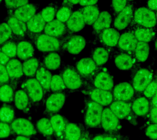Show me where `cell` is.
<instances>
[{
  "instance_id": "83f0119b",
  "label": "cell",
  "mask_w": 157,
  "mask_h": 140,
  "mask_svg": "<svg viewBox=\"0 0 157 140\" xmlns=\"http://www.w3.org/2000/svg\"><path fill=\"white\" fill-rule=\"evenodd\" d=\"M46 24L40 13H36L26 23L28 31L35 35L42 34Z\"/></svg>"
},
{
  "instance_id": "ba28073f",
  "label": "cell",
  "mask_w": 157,
  "mask_h": 140,
  "mask_svg": "<svg viewBox=\"0 0 157 140\" xmlns=\"http://www.w3.org/2000/svg\"><path fill=\"white\" fill-rule=\"evenodd\" d=\"M10 125L13 134L17 135L30 137L38 132L33 123L25 118H16Z\"/></svg>"
},
{
  "instance_id": "d590c367",
  "label": "cell",
  "mask_w": 157,
  "mask_h": 140,
  "mask_svg": "<svg viewBox=\"0 0 157 140\" xmlns=\"http://www.w3.org/2000/svg\"><path fill=\"white\" fill-rule=\"evenodd\" d=\"M15 91L13 84L8 83L0 85V101L6 104L13 102Z\"/></svg>"
},
{
  "instance_id": "cb8c5ba5",
  "label": "cell",
  "mask_w": 157,
  "mask_h": 140,
  "mask_svg": "<svg viewBox=\"0 0 157 140\" xmlns=\"http://www.w3.org/2000/svg\"><path fill=\"white\" fill-rule=\"evenodd\" d=\"M6 67L10 80L17 82L24 75L22 62L18 59H10L6 65Z\"/></svg>"
},
{
  "instance_id": "3957f363",
  "label": "cell",
  "mask_w": 157,
  "mask_h": 140,
  "mask_svg": "<svg viewBox=\"0 0 157 140\" xmlns=\"http://www.w3.org/2000/svg\"><path fill=\"white\" fill-rule=\"evenodd\" d=\"M22 88L26 92L33 105L38 106L45 96L44 88L34 77L29 78L23 82Z\"/></svg>"
},
{
  "instance_id": "91938a15",
  "label": "cell",
  "mask_w": 157,
  "mask_h": 140,
  "mask_svg": "<svg viewBox=\"0 0 157 140\" xmlns=\"http://www.w3.org/2000/svg\"><path fill=\"white\" fill-rule=\"evenodd\" d=\"M92 138V135L90 133L89 131L86 130L83 136L78 140H91Z\"/></svg>"
},
{
  "instance_id": "f6af8a7d",
  "label": "cell",
  "mask_w": 157,
  "mask_h": 140,
  "mask_svg": "<svg viewBox=\"0 0 157 140\" xmlns=\"http://www.w3.org/2000/svg\"><path fill=\"white\" fill-rule=\"evenodd\" d=\"M0 49L10 59L17 56V44L14 41L9 40L2 45Z\"/></svg>"
},
{
  "instance_id": "7dc6e473",
  "label": "cell",
  "mask_w": 157,
  "mask_h": 140,
  "mask_svg": "<svg viewBox=\"0 0 157 140\" xmlns=\"http://www.w3.org/2000/svg\"><path fill=\"white\" fill-rule=\"evenodd\" d=\"M157 89L156 81L153 80L142 92L143 96L145 97L148 100H150L157 93Z\"/></svg>"
},
{
  "instance_id": "7bdbcfd3",
  "label": "cell",
  "mask_w": 157,
  "mask_h": 140,
  "mask_svg": "<svg viewBox=\"0 0 157 140\" xmlns=\"http://www.w3.org/2000/svg\"><path fill=\"white\" fill-rule=\"evenodd\" d=\"M57 7L54 4H51L47 6L40 12L42 18L46 23L52 21L56 18Z\"/></svg>"
},
{
  "instance_id": "7c38bea8",
  "label": "cell",
  "mask_w": 157,
  "mask_h": 140,
  "mask_svg": "<svg viewBox=\"0 0 157 140\" xmlns=\"http://www.w3.org/2000/svg\"><path fill=\"white\" fill-rule=\"evenodd\" d=\"M89 99L103 107L109 106L113 101L112 92L94 88L86 92Z\"/></svg>"
},
{
  "instance_id": "f546056e",
  "label": "cell",
  "mask_w": 157,
  "mask_h": 140,
  "mask_svg": "<svg viewBox=\"0 0 157 140\" xmlns=\"http://www.w3.org/2000/svg\"><path fill=\"white\" fill-rule=\"evenodd\" d=\"M120 35L114 28H109L102 31L101 39L103 44L109 47H113L117 45Z\"/></svg>"
},
{
  "instance_id": "6125c7cd",
  "label": "cell",
  "mask_w": 157,
  "mask_h": 140,
  "mask_svg": "<svg viewBox=\"0 0 157 140\" xmlns=\"http://www.w3.org/2000/svg\"><path fill=\"white\" fill-rule=\"evenodd\" d=\"M13 140H31V139L30 137H27V136L17 135L13 138Z\"/></svg>"
},
{
  "instance_id": "6da1fadb",
  "label": "cell",
  "mask_w": 157,
  "mask_h": 140,
  "mask_svg": "<svg viewBox=\"0 0 157 140\" xmlns=\"http://www.w3.org/2000/svg\"><path fill=\"white\" fill-rule=\"evenodd\" d=\"M104 107L90 99H86L83 110V120L86 127L100 128L101 121Z\"/></svg>"
},
{
  "instance_id": "44dd1931",
  "label": "cell",
  "mask_w": 157,
  "mask_h": 140,
  "mask_svg": "<svg viewBox=\"0 0 157 140\" xmlns=\"http://www.w3.org/2000/svg\"><path fill=\"white\" fill-rule=\"evenodd\" d=\"M67 29L66 24L55 19L52 21L46 23L44 33L53 37L61 38L66 33Z\"/></svg>"
},
{
  "instance_id": "816d5d0a",
  "label": "cell",
  "mask_w": 157,
  "mask_h": 140,
  "mask_svg": "<svg viewBox=\"0 0 157 140\" xmlns=\"http://www.w3.org/2000/svg\"><path fill=\"white\" fill-rule=\"evenodd\" d=\"M5 5L6 8L10 10H15L20 8L24 5L29 3L28 1H5Z\"/></svg>"
},
{
  "instance_id": "30bf717a",
  "label": "cell",
  "mask_w": 157,
  "mask_h": 140,
  "mask_svg": "<svg viewBox=\"0 0 157 140\" xmlns=\"http://www.w3.org/2000/svg\"><path fill=\"white\" fill-rule=\"evenodd\" d=\"M153 72L149 69L142 68L138 70L132 78V87L135 92L142 93L153 79Z\"/></svg>"
},
{
  "instance_id": "c3c4849f",
  "label": "cell",
  "mask_w": 157,
  "mask_h": 140,
  "mask_svg": "<svg viewBox=\"0 0 157 140\" xmlns=\"http://www.w3.org/2000/svg\"><path fill=\"white\" fill-rule=\"evenodd\" d=\"M104 140H129V136L124 135L119 132H105L103 134Z\"/></svg>"
},
{
  "instance_id": "e0dca14e",
  "label": "cell",
  "mask_w": 157,
  "mask_h": 140,
  "mask_svg": "<svg viewBox=\"0 0 157 140\" xmlns=\"http://www.w3.org/2000/svg\"><path fill=\"white\" fill-rule=\"evenodd\" d=\"M93 83L94 88L102 90L111 91L114 87L113 77L109 73L104 71H101L95 75Z\"/></svg>"
},
{
  "instance_id": "4316f807",
  "label": "cell",
  "mask_w": 157,
  "mask_h": 140,
  "mask_svg": "<svg viewBox=\"0 0 157 140\" xmlns=\"http://www.w3.org/2000/svg\"><path fill=\"white\" fill-rule=\"evenodd\" d=\"M6 23L10 28L13 35L17 38L24 37L28 33L26 23L18 20L12 15L7 18Z\"/></svg>"
},
{
  "instance_id": "60d3db41",
  "label": "cell",
  "mask_w": 157,
  "mask_h": 140,
  "mask_svg": "<svg viewBox=\"0 0 157 140\" xmlns=\"http://www.w3.org/2000/svg\"><path fill=\"white\" fill-rule=\"evenodd\" d=\"M109 53L104 47H98L94 50L92 54V59L97 66L105 64L109 59Z\"/></svg>"
},
{
  "instance_id": "6f0895ef",
  "label": "cell",
  "mask_w": 157,
  "mask_h": 140,
  "mask_svg": "<svg viewBox=\"0 0 157 140\" xmlns=\"http://www.w3.org/2000/svg\"><path fill=\"white\" fill-rule=\"evenodd\" d=\"M157 2L156 0L148 1L147 2V6L148 9L153 11H156L157 10Z\"/></svg>"
},
{
  "instance_id": "5bb4252c",
  "label": "cell",
  "mask_w": 157,
  "mask_h": 140,
  "mask_svg": "<svg viewBox=\"0 0 157 140\" xmlns=\"http://www.w3.org/2000/svg\"><path fill=\"white\" fill-rule=\"evenodd\" d=\"M13 102L18 110L25 114L30 113L33 104L26 92L23 88L16 90Z\"/></svg>"
},
{
  "instance_id": "ac0fdd59",
  "label": "cell",
  "mask_w": 157,
  "mask_h": 140,
  "mask_svg": "<svg viewBox=\"0 0 157 140\" xmlns=\"http://www.w3.org/2000/svg\"><path fill=\"white\" fill-rule=\"evenodd\" d=\"M38 8L37 5L29 3L13 10L12 15L18 20L26 23L36 14Z\"/></svg>"
},
{
  "instance_id": "484cf974",
  "label": "cell",
  "mask_w": 157,
  "mask_h": 140,
  "mask_svg": "<svg viewBox=\"0 0 157 140\" xmlns=\"http://www.w3.org/2000/svg\"><path fill=\"white\" fill-rule=\"evenodd\" d=\"M138 41L133 33L127 32L120 35L117 45L119 48L125 52H134Z\"/></svg>"
},
{
  "instance_id": "f1b7e54d",
  "label": "cell",
  "mask_w": 157,
  "mask_h": 140,
  "mask_svg": "<svg viewBox=\"0 0 157 140\" xmlns=\"http://www.w3.org/2000/svg\"><path fill=\"white\" fill-rule=\"evenodd\" d=\"M52 75L50 70L40 64L35 76V78L44 88L45 93L50 91V84Z\"/></svg>"
},
{
  "instance_id": "277c9868",
  "label": "cell",
  "mask_w": 157,
  "mask_h": 140,
  "mask_svg": "<svg viewBox=\"0 0 157 140\" xmlns=\"http://www.w3.org/2000/svg\"><path fill=\"white\" fill-rule=\"evenodd\" d=\"M34 42L36 47L39 51L48 53L59 51L61 45L59 39L44 33L35 35Z\"/></svg>"
},
{
  "instance_id": "d6a6232c",
  "label": "cell",
  "mask_w": 157,
  "mask_h": 140,
  "mask_svg": "<svg viewBox=\"0 0 157 140\" xmlns=\"http://www.w3.org/2000/svg\"><path fill=\"white\" fill-rule=\"evenodd\" d=\"M112 18L110 13L104 11L100 13L99 17L93 24V27L96 31L100 32L110 28Z\"/></svg>"
},
{
  "instance_id": "f35d334b",
  "label": "cell",
  "mask_w": 157,
  "mask_h": 140,
  "mask_svg": "<svg viewBox=\"0 0 157 140\" xmlns=\"http://www.w3.org/2000/svg\"><path fill=\"white\" fill-rule=\"evenodd\" d=\"M73 12L72 5L68 1H64L63 5L57 10L55 19L65 24L69 19Z\"/></svg>"
},
{
  "instance_id": "9a60e30c",
  "label": "cell",
  "mask_w": 157,
  "mask_h": 140,
  "mask_svg": "<svg viewBox=\"0 0 157 140\" xmlns=\"http://www.w3.org/2000/svg\"><path fill=\"white\" fill-rule=\"evenodd\" d=\"M133 10L132 6L127 5L118 14L114 20L113 26L115 29L121 30L126 29L133 19Z\"/></svg>"
},
{
  "instance_id": "b9f144b4",
  "label": "cell",
  "mask_w": 157,
  "mask_h": 140,
  "mask_svg": "<svg viewBox=\"0 0 157 140\" xmlns=\"http://www.w3.org/2000/svg\"><path fill=\"white\" fill-rule=\"evenodd\" d=\"M133 34L137 41L147 43L153 40L154 36V33L150 29L141 27L136 29Z\"/></svg>"
},
{
  "instance_id": "d4e9b609",
  "label": "cell",
  "mask_w": 157,
  "mask_h": 140,
  "mask_svg": "<svg viewBox=\"0 0 157 140\" xmlns=\"http://www.w3.org/2000/svg\"><path fill=\"white\" fill-rule=\"evenodd\" d=\"M84 19L81 10L73 11L69 19L66 22L67 29L73 33L78 32L85 26Z\"/></svg>"
},
{
  "instance_id": "74e56055",
  "label": "cell",
  "mask_w": 157,
  "mask_h": 140,
  "mask_svg": "<svg viewBox=\"0 0 157 140\" xmlns=\"http://www.w3.org/2000/svg\"><path fill=\"white\" fill-rule=\"evenodd\" d=\"M15 118V110L13 106L5 103L0 107V122L10 124Z\"/></svg>"
},
{
  "instance_id": "ab89813d",
  "label": "cell",
  "mask_w": 157,
  "mask_h": 140,
  "mask_svg": "<svg viewBox=\"0 0 157 140\" xmlns=\"http://www.w3.org/2000/svg\"><path fill=\"white\" fill-rule=\"evenodd\" d=\"M150 52V46L147 43L138 42L134 51L135 57L140 62H144L148 59Z\"/></svg>"
},
{
  "instance_id": "4fadbf2b",
  "label": "cell",
  "mask_w": 157,
  "mask_h": 140,
  "mask_svg": "<svg viewBox=\"0 0 157 140\" xmlns=\"http://www.w3.org/2000/svg\"><path fill=\"white\" fill-rule=\"evenodd\" d=\"M49 119L56 140H64L65 129L68 120L63 115L59 114L50 115Z\"/></svg>"
},
{
  "instance_id": "f5cc1de1",
  "label": "cell",
  "mask_w": 157,
  "mask_h": 140,
  "mask_svg": "<svg viewBox=\"0 0 157 140\" xmlns=\"http://www.w3.org/2000/svg\"><path fill=\"white\" fill-rule=\"evenodd\" d=\"M112 6L114 12L118 14L121 11L127 6V1H112Z\"/></svg>"
},
{
  "instance_id": "7402d4cb",
  "label": "cell",
  "mask_w": 157,
  "mask_h": 140,
  "mask_svg": "<svg viewBox=\"0 0 157 140\" xmlns=\"http://www.w3.org/2000/svg\"><path fill=\"white\" fill-rule=\"evenodd\" d=\"M76 70L81 77H88L96 70L97 66L90 58L81 59L76 63Z\"/></svg>"
},
{
  "instance_id": "11a10c76",
  "label": "cell",
  "mask_w": 157,
  "mask_h": 140,
  "mask_svg": "<svg viewBox=\"0 0 157 140\" xmlns=\"http://www.w3.org/2000/svg\"><path fill=\"white\" fill-rule=\"evenodd\" d=\"M147 117L150 123L157 124V107H152L150 108Z\"/></svg>"
},
{
  "instance_id": "9f6ffc18",
  "label": "cell",
  "mask_w": 157,
  "mask_h": 140,
  "mask_svg": "<svg viewBox=\"0 0 157 140\" xmlns=\"http://www.w3.org/2000/svg\"><path fill=\"white\" fill-rule=\"evenodd\" d=\"M10 59L0 49V64L6 66Z\"/></svg>"
},
{
  "instance_id": "ffe728a7",
  "label": "cell",
  "mask_w": 157,
  "mask_h": 140,
  "mask_svg": "<svg viewBox=\"0 0 157 140\" xmlns=\"http://www.w3.org/2000/svg\"><path fill=\"white\" fill-rule=\"evenodd\" d=\"M35 47L31 42L21 40L17 43V56L19 60L23 61L34 57Z\"/></svg>"
},
{
  "instance_id": "52a82bcc",
  "label": "cell",
  "mask_w": 157,
  "mask_h": 140,
  "mask_svg": "<svg viewBox=\"0 0 157 140\" xmlns=\"http://www.w3.org/2000/svg\"><path fill=\"white\" fill-rule=\"evenodd\" d=\"M66 89L76 90L82 88L83 81L82 77L76 69L71 66H67L63 69L61 75Z\"/></svg>"
},
{
  "instance_id": "f907efd6",
  "label": "cell",
  "mask_w": 157,
  "mask_h": 140,
  "mask_svg": "<svg viewBox=\"0 0 157 140\" xmlns=\"http://www.w3.org/2000/svg\"><path fill=\"white\" fill-rule=\"evenodd\" d=\"M145 132L146 136L151 140L157 139V124L151 123L146 126Z\"/></svg>"
},
{
  "instance_id": "94428289",
  "label": "cell",
  "mask_w": 157,
  "mask_h": 140,
  "mask_svg": "<svg viewBox=\"0 0 157 140\" xmlns=\"http://www.w3.org/2000/svg\"><path fill=\"white\" fill-rule=\"evenodd\" d=\"M157 94H156L150 100V106L151 107H157Z\"/></svg>"
},
{
  "instance_id": "7a4b0ae2",
  "label": "cell",
  "mask_w": 157,
  "mask_h": 140,
  "mask_svg": "<svg viewBox=\"0 0 157 140\" xmlns=\"http://www.w3.org/2000/svg\"><path fill=\"white\" fill-rule=\"evenodd\" d=\"M109 108L119 120H127L134 126L138 125L137 117L131 110V102L113 101Z\"/></svg>"
},
{
  "instance_id": "e7e4bbea",
  "label": "cell",
  "mask_w": 157,
  "mask_h": 140,
  "mask_svg": "<svg viewBox=\"0 0 157 140\" xmlns=\"http://www.w3.org/2000/svg\"><path fill=\"white\" fill-rule=\"evenodd\" d=\"M72 5H76L79 3V1H68Z\"/></svg>"
},
{
  "instance_id": "1f68e13d",
  "label": "cell",
  "mask_w": 157,
  "mask_h": 140,
  "mask_svg": "<svg viewBox=\"0 0 157 140\" xmlns=\"http://www.w3.org/2000/svg\"><path fill=\"white\" fill-rule=\"evenodd\" d=\"M40 66V61L37 58L33 57L23 61L22 63L23 75L29 78L34 77Z\"/></svg>"
},
{
  "instance_id": "e575fe53",
  "label": "cell",
  "mask_w": 157,
  "mask_h": 140,
  "mask_svg": "<svg viewBox=\"0 0 157 140\" xmlns=\"http://www.w3.org/2000/svg\"><path fill=\"white\" fill-rule=\"evenodd\" d=\"M86 24L93 25L98 19L100 14L99 9L96 6H87L81 10Z\"/></svg>"
},
{
  "instance_id": "03108f58",
  "label": "cell",
  "mask_w": 157,
  "mask_h": 140,
  "mask_svg": "<svg viewBox=\"0 0 157 140\" xmlns=\"http://www.w3.org/2000/svg\"><path fill=\"white\" fill-rule=\"evenodd\" d=\"M64 140H66L64 139Z\"/></svg>"
},
{
  "instance_id": "be15d7a7",
  "label": "cell",
  "mask_w": 157,
  "mask_h": 140,
  "mask_svg": "<svg viewBox=\"0 0 157 140\" xmlns=\"http://www.w3.org/2000/svg\"><path fill=\"white\" fill-rule=\"evenodd\" d=\"M91 140H104L103 134H99L92 136Z\"/></svg>"
},
{
  "instance_id": "603a6c76",
  "label": "cell",
  "mask_w": 157,
  "mask_h": 140,
  "mask_svg": "<svg viewBox=\"0 0 157 140\" xmlns=\"http://www.w3.org/2000/svg\"><path fill=\"white\" fill-rule=\"evenodd\" d=\"M86 130L82 124L70 122L68 120L65 129L64 139L78 140Z\"/></svg>"
},
{
  "instance_id": "681fc988",
  "label": "cell",
  "mask_w": 157,
  "mask_h": 140,
  "mask_svg": "<svg viewBox=\"0 0 157 140\" xmlns=\"http://www.w3.org/2000/svg\"><path fill=\"white\" fill-rule=\"evenodd\" d=\"M10 124L0 122V138H7L13 134Z\"/></svg>"
},
{
  "instance_id": "ee69618b",
  "label": "cell",
  "mask_w": 157,
  "mask_h": 140,
  "mask_svg": "<svg viewBox=\"0 0 157 140\" xmlns=\"http://www.w3.org/2000/svg\"><path fill=\"white\" fill-rule=\"evenodd\" d=\"M66 89L61 76L54 74L52 77L50 84V91L52 93L64 91Z\"/></svg>"
},
{
  "instance_id": "836d02e7",
  "label": "cell",
  "mask_w": 157,
  "mask_h": 140,
  "mask_svg": "<svg viewBox=\"0 0 157 140\" xmlns=\"http://www.w3.org/2000/svg\"><path fill=\"white\" fill-rule=\"evenodd\" d=\"M61 57L56 52L49 53L44 57L43 65L50 71H55L59 69L61 66Z\"/></svg>"
},
{
  "instance_id": "8992f818",
  "label": "cell",
  "mask_w": 157,
  "mask_h": 140,
  "mask_svg": "<svg viewBox=\"0 0 157 140\" xmlns=\"http://www.w3.org/2000/svg\"><path fill=\"white\" fill-rule=\"evenodd\" d=\"M133 20L141 27L151 29L156 26V15L155 12L147 7L137 8L133 13Z\"/></svg>"
},
{
  "instance_id": "5b68a950",
  "label": "cell",
  "mask_w": 157,
  "mask_h": 140,
  "mask_svg": "<svg viewBox=\"0 0 157 140\" xmlns=\"http://www.w3.org/2000/svg\"><path fill=\"white\" fill-rule=\"evenodd\" d=\"M67 96L64 91L52 93L48 96L45 100L44 114L49 116L58 114L64 105Z\"/></svg>"
},
{
  "instance_id": "9c48e42d",
  "label": "cell",
  "mask_w": 157,
  "mask_h": 140,
  "mask_svg": "<svg viewBox=\"0 0 157 140\" xmlns=\"http://www.w3.org/2000/svg\"><path fill=\"white\" fill-rule=\"evenodd\" d=\"M101 126L105 132H119L122 127L120 120L108 107L103 109Z\"/></svg>"
},
{
  "instance_id": "db71d44e",
  "label": "cell",
  "mask_w": 157,
  "mask_h": 140,
  "mask_svg": "<svg viewBox=\"0 0 157 140\" xmlns=\"http://www.w3.org/2000/svg\"><path fill=\"white\" fill-rule=\"evenodd\" d=\"M10 81L6 66L0 64V85L9 83Z\"/></svg>"
},
{
  "instance_id": "2e32d148",
  "label": "cell",
  "mask_w": 157,
  "mask_h": 140,
  "mask_svg": "<svg viewBox=\"0 0 157 140\" xmlns=\"http://www.w3.org/2000/svg\"><path fill=\"white\" fill-rule=\"evenodd\" d=\"M150 108V100L144 96L135 98L131 102V110L137 117H147Z\"/></svg>"
},
{
  "instance_id": "4dcf8cb0",
  "label": "cell",
  "mask_w": 157,
  "mask_h": 140,
  "mask_svg": "<svg viewBox=\"0 0 157 140\" xmlns=\"http://www.w3.org/2000/svg\"><path fill=\"white\" fill-rule=\"evenodd\" d=\"M36 128L37 132L42 135L48 140H54L55 137L50 119L43 118L38 120L36 124Z\"/></svg>"
},
{
  "instance_id": "8d00e7d4",
  "label": "cell",
  "mask_w": 157,
  "mask_h": 140,
  "mask_svg": "<svg viewBox=\"0 0 157 140\" xmlns=\"http://www.w3.org/2000/svg\"><path fill=\"white\" fill-rule=\"evenodd\" d=\"M115 66L121 70H128L132 68L134 64L133 58L128 54L121 53L115 58Z\"/></svg>"
},
{
  "instance_id": "680465c9",
  "label": "cell",
  "mask_w": 157,
  "mask_h": 140,
  "mask_svg": "<svg viewBox=\"0 0 157 140\" xmlns=\"http://www.w3.org/2000/svg\"><path fill=\"white\" fill-rule=\"evenodd\" d=\"M98 2V1H79L78 4L85 7L87 6H94Z\"/></svg>"
},
{
  "instance_id": "bcb514c9",
  "label": "cell",
  "mask_w": 157,
  "mask_h": 140,
  "mask_svg": "<svg viewBox=\"0 0 157 140\" xmlns=\"http://www.w3.org/2000/svg\"><path fill=\"white\" fill-rule=\"evenodd\" d=\"M13 34L10 28L6 22L0 24V45L2 46L9 41Z\"/></svg>"
},
{
  "instance_id": "8fae6325",
  "label": "cell",
  "mask_w": 157,
  "mask_h": 140,
  "mask_svg": "<svg viewBox=\"0 0 157 140\" xmlns=\"http://www.w3.org/2000/svg\"><path fill=\"white\" fill-rule=\"evenodd\" d=\"M135 93L132 84L127 82H121L113 88V101L131 102L135 98Z\"/></svg>"
},
{
  "instance_id": "d6986e66",
  "label": "cell",
  "mask_w": 157,
  "mask_h": 140,
  "mask_svg": "<svg viewBox=\"0 0 157 140\" xmlns=\"http://www.w3.org/2000/svg\"><path fill=\"white\" fill-rule=\"evenodd\" d=\"M86 44L85 39L79 35L71 37L65 44V47L68 53L78 54L85 48Z\"/></svg>"
}]
</instances>
